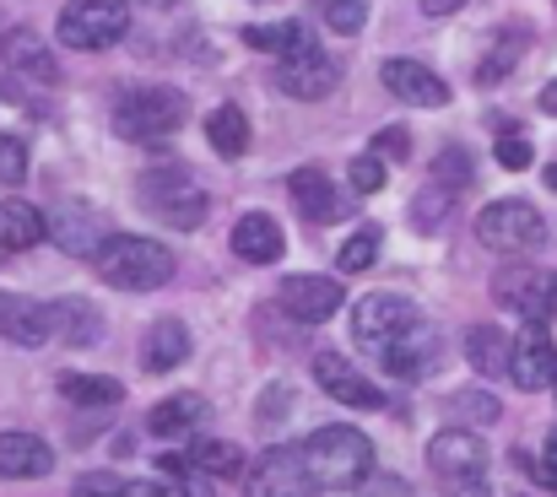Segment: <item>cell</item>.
<instances>
[{
	"instance_id": "cell-1",
	"label": "cell",
	"mask_w": 557,
	"mask_h": 497,
	"mask_svg": "<svg viewBox=\"0 0 557 497\" xmlns=\"http://www.w3.org/2000/svg\"><path fill=\"white\" fill-rule=\"evenodd\" d=\"M304 460H309V476L320 482V493H358L373 476V444L347 422L314 427L304 444Z\"/></svg>"
},
{
	"instance_id": "cell-2",
	"label": "cell",
	"mask_w": 557,
	"mask_h": 497,
	"mask_svg": "<svg viewBox=\"0 0 557 497\" xmlns=\"http://www.w3.org/2000/svg\"><path fill=\"white\" fill-rule=\"evenodd\" d=\"M98 276L120 293H158L174 282V249L158 244V238H141V233H109V244L98 249Z\"/></svg>"
},
{
	"instance_id": "cell-3",
	"label": "cell",
	"mask_w": 557,
	"mask_h": 497,
	"mask_svg": "<svg viewBox=\"0 0 557 497\" xmlns=\"http://www.w3.org/2000/svg\"><path fill=\"white\" fill-rule=\"evenodd\" d=\"M428 465H433V476L444 482L449 497H493V482H487V444H482L471 427H444V433L428 444Z\"/></svg>"
},
{
	"instance_id": "cell-4",
	"label": "cell",
	"mask_w": 557,
	"mask_h": 497,
	"mask_svg": "<svg viewBox=\"0 0 557 497\" xmlns=\"http://www.w3.org/2000/svg\"><path fill=\"white\" fill-rule=\"evenodd\" d=\"M189 120V98L180 87H136L114 103V131L125 141H163Z\"/></svg>"
},
{
	"instance_id": "cell-5",
	"label": "cell",
	"mask_w": 557,
	"mask_h": 497,
	"mask_svg": "<svg viewBox=\"0 0 557 497\" xmlns=\"http://www.w3.org/2000/svg\"><path fill=\"white\" fill-rule=\"evenodd\" d=\"M136 195H141V206L158 222H169L180 233H195L206 222V189L189 178V167H152V173H141Z\"/></svg>"
},
{
	"instance_id": "cell-6",
	"label": "cell",
	"mask_w": 557,
	"mask_h": 497,
	"mask_svg": "<svg viewBox=\"0 0 557 497\" xmlns=\"http://www.w3.org/2000/svg\"><path fill=\"white\" fill-rule=\"evenodd\" d=\"M476 238L493 254H536L547 244V216L531 200H493L476 216Z\"/></svg>"
},
{
	"instance_id": "cell-7",
	"label": "cell",
	"mask_w": 557,
	"mask_h": 497,
	"mask_svg": "<svg viewBox=\"0 0 557 497\" xmlns=\"http://www.w3.org/2000/svg\"><path fill=\"white\" fill-rule=\"evenodd\" d=\"M54 33L71 49H109L131 33V5L125 0H71Z\"/></svg>"
},
{
	"instance_id": "cell-8",
	"label": "cell",
	"mask_w": 557,
	"mask_h": 497,
	"mask_svg": "<svg viewBox=\"0 0 557 497\" xmlns=\"http://www.w3.org/2000/svg\"><path fill=\"white\" fill-rule=\"evenodd\" d=\"M417 320H422V314H417L411 298H400V293H369V298H358V309H352V340H358L363 351H373V357H384Z\"/></svg>"
},
{
	"instance_id": "cell-9",
	"label": "cell",
	"mask_w": 557,
	"mask_h": 497,
	"mask_svg": "<svg viewBox=\"0 0 557 497\" xmlns=\"http://www.w3.org/2000/svg\"><path fill=\"white\" fill-rule=\"evenodd\" d=\"M314 493H320V482L309 476L304 444H298V449H293V444L265 449V455L249 465V476H244V497H314Z\"/></svg>"
},
{
	"instance_id": "cell-10",
	"label": "cell",
	"mask_w": 557,
	"mask_h": 497,
	"mask_svg": "<svg viewBox=\"0 0 557 497\" xmlns=\"http://www.w3.org/2000/svg\"><path fill=\"white\" fill-rule=\"evenodd\" d=\"M493 298L509 314H520L525 325H547L557 314V276L542 271V265H509V271H498Z\"/></svg>"
},
{
	"instance_id": "cell-11",
	"label": "cell",
	"mask_w": 557,
	"mask_h": 497,
	"mask_svg": "<svg viewBox=\"0 0 557 497\" xmlns=\"http://www.w3.org/2000/svg\"><path fill=\"white\" fill-rule=\"evenodd\" d=\"M276 303H282V314L298 320V325H325V320L347 303V293H342L336 276H314V271H304V276H282Z\"/></svg>"
},
{
	"instance_id": "cell-12",
	"label": "cell",
	"mask_w": 557,
	"mask_h": 497,
	"mask_svg": "<svg viewBox=\"0 0 557 497\" xmlns=\"http://www.w3.org/2000/svg\"><path fill=\"white\" fill-rule=\"evenodd\" d=\"M314 384L336 400V406H352V411H384V389L358 373V362H347L342 351H320L314 357Z\"/></svg>"
},
{
	"instance_id": "cell-13",
	"label": "cell",
	"mask_w": 557,
	"mask_h": 497,
	"mask_svg": "<svg viewBox=\"0 0 557 497\" xmlns=\"http://www.w3.org/2000/svg\"><path fill=\"white\" fill-rule=\"evenodd\" d=\"M276 87L298 103H314V98H331L342 87V65L325 49H304L293 60H276Z\"/></svg>"
},
{
	"instance_id": "cell-14",
	"label": "cell",
	"mask_w": 557,
	"mask_h": 497,
	"mask_svg": "<svg viewBox=\"0 0 557 497\" xmlns=\"http://www.w3.org/2000/svg\"><path fill=\"white\" fill-rule=\"evenodd\" d=\"M379 362H384V373H389V378L417 384V378H428V373L444 362V335L433 331L428 320H417L411 331H406L395 346H389V351H384V357H379Z\"/></svg>"
},
{
	"instance_id": "cell-15",
	"label": "cell",
	"mask_w": 557,
	"mask_h": 497,
	"mask_svg": "<svg viewBox=\"0 0 557 497\" xmlns=\"http://www.w3.org/2000/svg\"><path fill=\"white\" fill-rule=\"evenodd\" d=\"M49 238H54L65 254H76V260H98V249L109 244V233L98 227V211H92L87 200H54V211H49Z\"/></svg>"
},
{
	"instance_id": "cell-16",
	"label": "cell",
	"mask_w": 557,
	"mask_h": 497,
	"mask_svg": "<svg viewBox=\"0 0 557 497\" xmlns=\"http://www.w3.org/2000/svg\"><path fill=\"white\" fill-rule=\"evenodd\" d=\"M509 378L525 389V395H536V389H553L557 384V346L547 325H525V331L515 335V362H509Z\"/></svg>"
},
{
	"instance_id": "cell-17",
	"label": "cell",
	"mask_w": 557,
	"mask_h": 497,
	"mask_svg": "<svg viewBox=\"0 0 557 497\" xmlns=\"http://www.w3.org/2000/svg\"><path fill=\"white\" fill-rule=\"evenodd\" d=\"M379 82H384V92H395V98L411 103V109H444V103H449L444 76L428 71L422 60H384V65H379Z\"/></svg>"
},
{
	"instance_id": "cell-18",
	"label": "cell",
	"mask_w": 557,
	"mask_h": 497,
	"mask_svg": "<svg viewBox=\"0 0 557 497\" xmlns=\"http://www.w3.org/2000/svg\"><path fill=\"white\" fill-rule=\"evenodd\" d=\"M0 60H5L11 76H27L33 87H54V82H60V65H54L49 44H44L33 27H11V33L0 38Z\"/></svg>"
},
{
	"instance_id": "cell-19",
	"label": "cell",
	"mask_w": 557,
	"mask_h": 497,
	"mask_svg": "<svg viewBox=\"0 0 557 497\" xmlns=\"http://www.w3.org/2000/svg\"><path fill=\"white\" fill-rule=\"evenodd\" d=\"M54 335L49 303L27 298V293H0V340L11 346H44Z\"/></svg>"
},
{
	"instance_id": "cell-20",
	"label": "cell",
	"mask_w": 557,
	"mask_h": 497,
	"mask_svg": "<svg viewBox=\"0 0 557 497\" xmlns=\"http://www.w3.org/2000/svg\"><path fill=\"white\" fill-rule=\"evenodd\" d=\"M287 189H293V206H298L309 222H320V227L347 216V195H342V189H336L320 167H298V173L287 178Z\"/></svg>"
},
{
	"instance_id": "cell-21",
	"label": "cell",
	"mask_w": 557,
	"mask_h": 497,
	"mask_svg": "<svg viewBox=\"0 0 557 497\" xmlns=\"http://www.w3.org/2000/svg\"><path fill=\"white\" fill-rule=\"evenodd\" d=\"M54 471V449L38 433H0V482H38Z\"/></svg>"
},
{
	"instance_id": "cell-22",
	"label": "cell",
	"mask_w": 557,
	"mask_h": 497,
	"mask_svg": "<svg viewBox=\"0 0 557 497\" xmlns=\"http://www.w3.org/2000/svg\"><path fill=\"white\" fill-rule=\"evenodd\" d=\"M282 249H287V238H282V222L276 216H265V211L238 216V227H233V254L238 260L271 265V260H282Z\"/></svg>"
},
{
	"instance_id": "cell-23",
	"label": "cell",
	"mask_w": 557,
	"mask_h": 497,
	"mask_svg": "<svg viewBox=\"0 0 557 497\" xmlns=\"http://www.w3.org/2000/svg\"><path fill=\"white\" fill-rule=\"evenodd\" d=\"M49 320H54V340L60 346H98V335H103V314L87 303V298H54L49 303Z\"/></svg>"
},
{
	"instance_id": "cell-24",
	"label": "cell",
	"mask_w": 557,
	"mask_h": 497,
	"mask_svg": "<svg viewBox=\"0 0 557 497\" xmlns=\"http://www.w3.org/2000/svg\"><path fill=\"white\" fill-rule=\"evenodd\" d=\"M49 238V216L27 200H0V249L5 254H22V249H38Z\"/></svg>"
},
{
	"instance_id": "cell-25",
	"label": "cell",
	"mask_w": 557,
	"mask_h": 497,
	"mask_svg": "<svg viewBox=\"0 0 557 497\" xmlns=\"http://www.w3.org/2000/svg\"><path fill=\"white\" fill-rule=\"evenodd\" d=\"M185 357H189L185 320H152V331L141 335V368L147 373H174Z\"/></svg>"
},
{
	"instance_id": "cell-26",
	"label": "cell",
	"mask_w": 557,
	"mask_h": 497,
	"mask_svg": "<svg viewBox=\"0 0 557 497\" xmlns=\"http://www.w3.org/2000/svg\"><path fill=\"white\" fill-rule=\"evenodd\" d=\"M466 362H471L482 378H498V373H509V362H515V340L498 331V325H471V331H466Z\"/></svg>"
},
{
	"instance_id": "cell-27",
	"label": "cell",
	"mask_w": 557,
	"mask_h": 497,
	"mask_svg": "<svg viewBox=\"0 0 557 497\" xmlns=\"http://www.w3.org/2000/svg\"><path fill=\"white\" fill-rule=\"evenodd\" d=\"M525 44H531V33H525L520 22L498 27V33H493V44H487V54H482V65H476V82H482V87H498V82L520 65Z\"/></svg>"
},
{
	"instance_id": "cell-28",
	"label": "cell",
	"mask_w": 557,
	"mask_h": 497,
	"mask_svg": "<svg viewBox=\"0 0 557 497\" xmlns=\"http://www.w3.org/2000/svg\"><path fill=\"white\" fill-rule=\"evenodd\" d=\"M200 422H206V400L200 395H169L163 406L147 411V433L152 438H185Z\"/></svg>"
},
{
	"instance_id": "cell-29",
	"label": "cell",
	"mask_w": 557,
	"mask_h": 497,
	"mask_svg": "<svg viewBox=\"0 0 557 497\" xmlns=\"http://www.w3.org/2000/svg\"><path fill=\"white\" fill-rule=\"evenodd\" d=\"M244 44L260 49V54H276V60H293L304 49H314L309 27L304 22H271V27H244Z\"/></svg>"
},
{
	"instance_id": "cell-30",
	"label": "cell",
	"mask_w": 557,
	"mask_h": 497,
	"mask_svg": "<svg viewBox=\"0 0 557 497\" xmlns=\"http://www.w3.org/2000/svg\"><path fill=\"white\" fill-rule=\"evenodd\" d=\"M60 395L71 406H87V411H109L125 400V384L120 378H103V373H65L60 378Z\"/></svg>"
},
{
	"instance_id": "cell-31",
	"label": "cell",
	"mask_w": 557,
	"mask_h": 497,
	"mask_svg": "<svg viewBox=\"0 0 557 497\" xmlns=\"http://www.w3.org/2000/svg\"><path fill=\"white\" fill-rule=\"evenodd\" d=\"M206 141L216 147V158H244V152H249V120H244V109H233V103L211 109Z\"/></svg>"
},
{
	"instance_id": "cell-32",
	"label": "cell",
	"mask_w": 557,
	"mask_h": 497,
	"mask_svg": "<svg viewBox=\"0 0 557 497\" xmlns=\"http://www.w3.org/2000/svg\"><path fill=\"white\" fill-rule=\"evenodd\" d=\"M185 455H189V465L206 471V476H238V471H244V455H238V444H227V438H195Z\"/></svg>"
},
{
	"instance_id": "cell-33",
	"label": "cell",
	"mask_w": 557,
	"mask_h": 497,
	"mask_svg": "<svg viewBox=\"0 0 557 497\" xmlns=\"http://www.w3.org/2000/svg\"><path fill=\"white\" fill-rule=\"evenodd\" d=\"M449 206H455V189H444V184L422 189V195L411 200V222H417V233H438L444 216H449Z\"/></svg>"
},
{
	"instance_id": "cell-34",
	"label": "cell",
	"mask_w": 557,
	"mask_h": 497,
	"mask_svg": "<svg viewBox=\"0 0 557 497\" xmlns=\"http://www.w3.org/2000/svg\"><path fill=\"white\" fill-rule=\"evenodd\" d=\"M498 395H487V389H460L455 400H449V417H455V427H471V422H498Z\"/></svg>"
},
{
	"instance_id": "cell-35",
	"label": "cell",
	"mask_w": 557,
	"mask_h": 497,
	"mask_svg": "<svg viewBox=\"0 0 557 497\" xmlns=\"http://www.w3.org/2000/svg\"><path fill=\"white\" fill-rule=\"evenodd\" d=\"M163 471L174 476L169 497H216L211 493V476H206V471H195V465H189V455H163Z\"/></svg>"
},
{
	"instance_id": "cell-36",
	"label": "cell",
	"mask_w": 557,
	"mask_h": 497,
	"mask_svg": "<svg viewBox=\"0 0 557 497\" xmlns=\"http://www.w3.org/2000/svg\"><path fill=\"white\" fill-rule=\"evenodd\" d=\"M373 260H379V227H358V233L342 244V254H336L342 276H358V271H369Z\"/></svg>"
},
{
	"instance_id": "cell-37",
	"label": "cell",
	"mask_w": 557,
	"mask_h": 497,
	"mask_svg": "<svg viewBox=\"0 0 557 497\" xmlns=\"http://www.w3.org/2000/svg\"><path fill=\"white\" fill-rule=\"evenodd\" d=\"M325 22H331V33L352 38L369 22V0H325Z\"/></svg>"
},
{
	"instance_id": "cell-38",
	"label": "cell",
	"mask_w": 557,
	"mask_h": 497,
	"mask_svg": "<svg viewBox=\"0 0 557 497\" xmlns=\"http://www.w3.org/2000/svg\"><path fill=\"white\" fill-rule=\"evenodd\" d=\"M433 184H444V189H466V184H471V158H466L460 147L438 152V163H433Z\"/></svg>"
},
{
	"instance_id": "cell-39",
	"label": "cell",
	"mask_w": 557,
	"mask_h": 497,
	"mask_svg": "<svg viewBox=\"0 0 557 497\" xmlns=\"http://www.w3.org/2000/svg\"><path fill=\"white\" fill-rule=\"evenodd\" d=\"M27 178V141L22 136H0V184H22Z\"/></svg>"
},
{
	"instance_id": "cell-40",
	"label": "cell",
	"mask_w": 557,
	"mask_h": 497,
	"mask_svg": "<svg viewBox=\"0 0 557 497\" xmlns=\"http://www.w3.org/2000/svg\"><path fill=\"white\" fill-rule=\"evenodd\" d=\"M347 178H352V189H358V195H379V189H384V158H379V152H363V158H352Z\"/></svg>"
},
{
	"instance_id": "cell-41",
	"label": "cell",
	"mask_w": 557,
	"mask_h": 497,
	"mask_svg": "<svg viewBox=\"0 0 557 497\" xmlns=\"http://www.w3.org/2000/svg\"><path fill=\"white\" fill-rule=\"evenodd\" d=\"M71 497H125V482L114 471H87V476H76Z\"/></svg>"
},
{
	"instance_id": "cell-42",
	"label": "cell",
	"mask_w": 557,
	"mask_h": 497,
	"mask_svg": "<svg viewBox=\"0 0 557 497\" xmlns=\"http://www.w3.org/2000/svg\"><path fill=\"white\" fill-rule=\"evenodd\" d=\"M373 152H379L384 163H406V158H411V136H406L400 125H389V131L373 136Z\"/></svg>"
},
{
	"instance_id": "cell-43",
	"label": "cell",
	"mask_w": 557,
	"mask_h": 497,
	"mask_svg": "<svg viewBox=\"0 0 557 497\" xmlns=\"http://www.w3.org/2000/svg\"><path fill=\"white\" fill-rule=\"evenodd\" d=\"M498 163L515 167V173L531 167V141H525V136H504V141H498Z\"/></svg>"
},
{
	"instance_id": "cell-44",
	"label": "cell",
	"mask_w": 557,
	"mask_h": 497,
	"mask_svg": "<svg viewBox=\"0 0 557 497\" xmlns=\"http://www.w3.org/2000/svg\"><path fill=\"white\" fill-rule=\"evenodd\" d=\"M525 465H531V460H525ZM531 476H536L542 487H553V493H557V433L547 438V449H542V460L531 465Z\"/></svg>"
},
{
	"instance_id": "cell-45",
	"label": "cell",
	"mask_w": 557,
	"mask_h": 497,
	"mask_svg": "<svg viewBox=\"0 0 557 497\" xmlns=\"http://www.w3.org/2000/svg\"><path fill=\"white\" fill-rule=\"evenodd\" d=\"M466 0H422V16H455Z\"/></svg>"
},
{
	"instance_id": "cell-46",
	"label": "cell",
	"mask_w": 557,
	"mask_h": 497,
	"mask_svg": "<svg viewBox=\"0 0 557 497\" xmlns=\"http://www.w3.org/2000/svg\"><path fill=\"white\" fill-rule=\"evenodd\" d=\"M125 497H169V487H158V482H125Z\"/></svg>"
},
{
	"instance_id": "cell-47",
	"label": "cell",
	"mask_w": 557,
	"mask_h": 497,
	"mask_svg": "<svg viewBox=\"0 0 557 497\" xmlns=\"http://www.w3.org/2000/svg\"><path fill=\"white\" fill-rule=\"evenodd\" d=\"M542 114H553V120H557V82H547V87H542Z\"/></svg>"
},
{
	"instance_id": "cell-48",
	"label": "cell",
	"mask_w": 557,
	"mask_h": 497,
	"mask_svg": "<svg viewBox=\"0 0 557 497\" xmlns=\"http://www.w3.org/2000/svg\"><path fill=\"white\" fill-rule=\"evenodd\" d=\"M547 189H557V163L547 167Z\"/></svg>"
},
{
	"instance_id": "cell-49",
	"label": "cell",
	"mask_w": 557,
	"mask_h": 497,
	"mask_svg": "<svg viewBox=\"0 0 557 497\" xmlns=\"http://www.w3.org/2000/svg\"><path fill=\"white\" fill-rule=\"evenodd\" d=\"M0 260H5V249H0Z\"/></svg>"
},
{
	"instance_id": "cell-50",
	"label": "cell",
	"mask_w": 557,
	"mask_h": 497,
	"mask_svg": "<svg viewBox=\"0 0 557 497\" xmlns=\"http://www.w3.org/2000/svg\"><path fill=\"white\" fill-rule=\"evenodd\" d=\"M553 395H557V384H553Z\"/></svg>"
}]
</instances>
